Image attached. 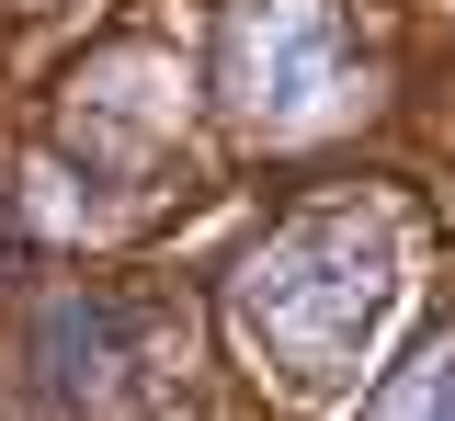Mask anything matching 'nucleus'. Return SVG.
I'll use <instances>...</instances> for the list:
<instances>
[{"label": "nucleus", "instance_id": "obj_1", "mask_svg": "<svg viewBox=\"0 0 455 421\" xmlns=\"http://www.w3.org/2000/svg\"><path fill=\"white\" fill-rule=\"evenodd\" d=\"M387 307H398V228L364 217V205L296 217V228H284L274 250H251V274H239L251 342H262L284 376H307V387L353 376L364 342L387 330Z\"/></svg>", "mask_w": 455, "mask_h": 421}, {"label": "nucleus", "instance_id": "obj_3", "mask_svg": "<svg viewBox=\"0 0 455 421\" xmlns=\"http://www.w3.org/2000/svg\"><path fill=\"white\" fill-rule=\"evenodd\" d=\"M376 421H455V342H433L421 364H398L376 387Z\"/></svg>", "mask_w": 455, "mask_h": 421}, {"label": "nucleus", "instance_id": "obj_2", "mask_svg": "<svg viewBox=\"0 0 455 421\" xmlns=\"http://www.w3.org/2000/svg\"><path fill=\"white\" fill-rule=\"evenodd\" d=\"M217 91L262 137H296L341 103V23L319 0H239L228 12V46H217Z\"/></svg>", "mask_w": 455, "mask_h": 421}]
</instances>
